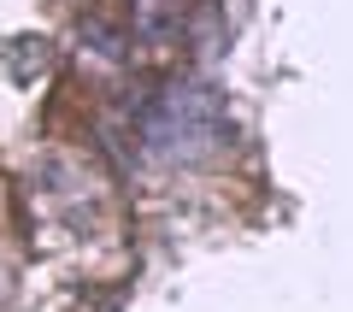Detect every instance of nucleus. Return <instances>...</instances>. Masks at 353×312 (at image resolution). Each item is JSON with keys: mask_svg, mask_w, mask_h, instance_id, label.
Here are the masks:
<instances>
[{"mask_svg": "<svg viewBox=\"0 0 353 312\" xmlns=\"http://www.w3.org/2000/svg\"><path fill=\"white\" fill-rule=\"evenodd\" d=\"M6 295H12V277H6V265H0V306H6Z\"/></svg>", "mask_w": 353, "mask_h": 312, "instance_id": "obj_1", "label": "nucleus"}]
</instances>
